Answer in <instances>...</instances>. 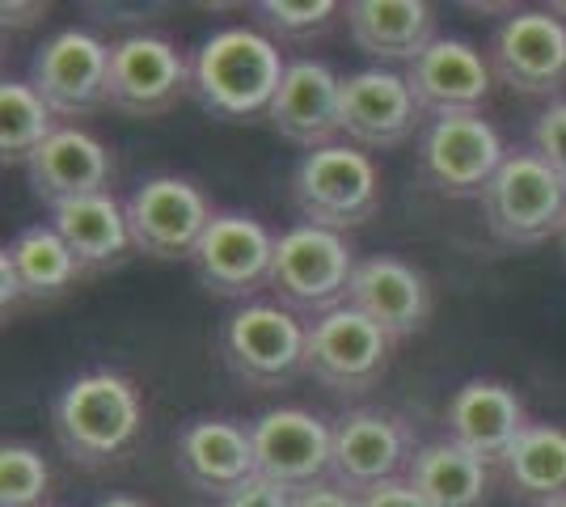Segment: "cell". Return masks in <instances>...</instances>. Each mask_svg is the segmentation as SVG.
<instances>
[{"mask_svg":"<svg viewBox=\"0 0 566 507\" xmlns=\"http://www.w3.org/2000/svg\"><path fill=\"white\" fill-rule=\"evenodd\" d=\"M292 199L305 224H322L334 233L359 229L380 212V169L373 152L338 140L331 148L305 152L292 169Z\"/></svg>","mask_w":566,"mask_h":507,"instance_id":"obj_3","label":"cell"},{"mask_svg":"<svg viewBox=\"0 0 566 507\" xmlns=\"http://www.w3.org/2000/svg\"><path fill=\"white\" fill-rule=\"evenodd\" d=\"M55 131H60L55 110L39 97L30 81L0 85V161L4 166H25Z\"/></svg>","mask_w":566,"mask_h":507,"instance_id":"obj_28","label":"cell"},{"mask_svg":"<svg viewBox=\"0 0 566 507\" xmlns=\"http://www.w3.org/2000/svg\"><path fill=\"white\" fill-rule=\"evenodd\" d=\"M389 351H394V338L385 335L377 321H368L359 309L343 305L334 314L308 321L305 372L331 393L359 398L385 377Z\"/></svg>","mask_w":566,"mask_h":507,"instance_id":"obj_9","label":"cell"},{"mask_svg":"<svg viewBox=\"0 0 566 507\" xmlns=\"http://www.w3.org/2000/svg\"><path fill=\"white\" fill-rule=\"evenodd\" d=\"M347 305L359 309L368 321H377L394 342H406L431 321V288L419 266H410L398 254H373L359 258L352 275Z\"/></svg>","mask_w":566,"mask_h":507,"instance_id":"obj_20","label":"cell"},{"mask_svg":"<svg viewBox=\"0 0 566 507\" xmlns=\"http://www.w3.org/2000/svg\"><path fill=\"white\" fill-rule=\"evenodd\" d=\"M478 203L503 245H542L566 224V182L533 148H512Z\"/></svg>","mask_w":566,"mask_h":507,"instance_id":"obj_5","label":"cell"},{"mask_svg":"<svg viewBox=\"0 0 566 507\" xmlns=\"http://www.w3.org/2000/svg\"><path fill=\"white\" fill-rule=\"evenodd\" d=\"M25 296H22V284H18V275H13V266H9V258L0 254V305H4V314L9 309H18Z\"/></svg>","mask_w":566,"mask_h":507,"instance_id":"obj_35","label":"cell"},{"mask_svg":"<svg viewBox=\"0 0 566 507\" xmlns=\"http://www.w3.org/2000/svg\"><path fill=\"white\" fill-rule=\"evenodd\" d=\"M212 220L216 212L208 194L178 173H157L127 194L132 242L144 258H157V263H182V258L190 263Z\"/></svg>","mask_w":566,"mask_h":507,"instance_id":"obj_10","label":"cell"},{"mask_svg":"<svg viewBox=\"0 0 566 507\" xmlns=\"http://www.w3.org/2000/svg\"><path fill=\"white\" fill-rule=\"evenodd\" d=\"M503 483L528 504L566 499V427L563 423H528L520 440L499 461Z\"/></svg>","mask_w":566,"mask_h":507,"instance_id":"obj_26","label":"cell"},{"mask_svg":"<svg viewBox=\"0 0 566 507\" xmlns=\"http://www.w3.org/2000/svg\"><path fill=\"white\" fill-rule=\"evenodd\" d=\"M275 242L280 237L250 212H216L203 242L190 254V266H195L199 284L208 292L245 300V296H254L259 288L271 284Z\"/></svg>","mask_w":566,"mask_h":507,"instance_id":"obj_14","label":"cell"},{"mask_svg":"<svg viewBox=\"0 0 566 507\" xmlns=\"http://www.w3.org/2000/svg\"><path fill=\"white\" fill-rule=\"evenodd\" d=\"M533 152L566 182V97H554L533 123Z\"/></svg>","mask_w":566,"mask_h":507,"instance_id":"obj_31","label":"cell"},{"mask_svg":"<svg viewBox=\"0 0 566 507\" xmlns=\"http://www.w3.org/2000/svg\"><path fill=\"white\" fill-rule=\"evenodd\" d=\"M449 440H457L461 448H470L478 461L499 465L507 457V448L520 440V432L528 427L524 402L512 385L503 381H465L449 398Z\"/></svg>","mask_w":566,"mask_h":507,"instance_id":"obj_22","label":"cell"},{"mask_svg":"<svg viewBox=\"0 0 566 507\" xmlns=\"http://www.w3.org/2000/svg\"><path fill=\"white\" fill-rule=\"evenodd\" d=\"M486 60L512 94L554 97L566 81V22L549 9H512L491 34Z\"/></svg>","mask_w":566,"mask_h":507,"instance_id":"obj_11","label":"cell"},{"mask_svg":"<svg viewBox=\"0 0 566 507\" xmlns=\"http://www.w3.org/2000/svg\"><path fill=\"white\" fill-rule=\"evenodd\" d=\"M174 465L187 486L220 504L259 478L254 435L237 419H190L174 440Z\"/></svg>","mask_w":566,"mask_h":507,"instance_id":"obj_17","label":"cell"},{"mask_svg":"<svg viewBox=\"0 0 566 507\" xmlns=\"http://www.w3.org/2000/svg\"><path fill=\"white\" fill-rule=\"evenodd\" d=\"M254 435V457H259V478L301 490V486L326 483L334 457V427L326 419L301 406H280L250 423Z\"/></svg>","mask_w":566,"mask_h":507,"instance_id":"obj_15","label":"cell"},{"mask_svg":"<svg viewBox=\"0 0 566 507\" xmlns=\"http://www.w3.org/2000/svg\"><path fill=\"white\" fill-rule=\"evenodd\" d=\"M406 85L419 102L427 119H444V115H482L495 73L486 51L473 47L470 39L440 34L431 47L406 68Z\"/></svg>","mask_w":566,"mask_h":507,"instance_id":"obj_16","label":"cell"},{"mask_svg":"<svg viewBox=\"0 0 566 507\" xmlns=\"http://www.w3.org/2000/svg\"><path fill=\"white\" fill-rule=\"evenodd\" d=\"M262 22V34H271L275 43H305L313 34H326L338 18L334 0H259L254 4Z\"/></svg>","mask_w":566,"mask_h":507,"instance_id":"obj_30","label":"cell"},{"mask_svg":"<svg viewBox=\"0 0 566 507\" xmlns=\"http://www.w3.org/2000/svg\"><path fill=\"white\" fill-rule=\"evenodd\" d=\"M308 326L275 300H245L220 326V356L237 381L280 389L305 372Z\"/></svg>","mask_w":566,"mask_h":507,"instance_id":"obj_6","label":"cell"},{"mask_svg":"<svg viewBox=\"0 0 566 507\" xmlns=\"http://www.w3.org/2000/svg\"><path fill=\"white\" fill-rule=\"evenodd\" d=\"M406 483L423 495L427 507H486L491 465L457 440H431L415 453Z\"/></svg>","mask_w":566,"mask_h":507,"instance_id":"obj_25","label":"cell"},{"mask_svg":"<svg viewBox=\"0 0 566 507\" xmlns=\"http://www.w3.org/2000/svg\"><path fill=\"white\" fill-rule=\"evenodd\" d=\"M415 444L398 414L377 411V406H359L334 419V457H331V483H338L352 495H368L377 486L406 478Z\"/></svg>","mask_w":566,"mask_h":507,"instance_id":"obj_12","label":"cell"},{"mask_svg":"<svg viewBox=\"0 0 566 507\" xmlns=\"http://www.w3.org/2000/svg\"><path fill=\"white\" fill-rule=\"evenodd\" d=\"M190 94V60L161 34H127L111 55V110L157 119Z\"/></svg>","mask_w":566,"mask_h":507,"instance_id":"obj_13","label":"cell"},{"mask_svg":"<svg viewBox=\"0 0 566 507\" xmlns=\"http://www.w3.org/2000/svg\"><path fill=\"white\" fill-rule=\"evenodd\" d=\"M271 127L287 145L317 152L343 136V76L326 60H287V73L271 110Z\"/></svg>","mask_w":566,"mask_h":507,"instance_id":"obj_18","label":"cell"},{"mask_svg":"<svg viewBox=\"0 0 566 507\" xmlns=\"http://www.w3.org/2000/svg\"><path fill=\"white\" fill-rule=\"evenodd\" d=\"M558 245H563V254H566V224H563V233H558Z\"/></svg>","mask_w":566,"mask_h":507,"instance_id":"obj_37","label":"cell"},{"mask_svg":"<svg viewBox=\"0 0 566 507\" xmlns=\"http://www.w3.org/2000/svg\"><path fill=\"white\" fill-rule=\"evenodd\" d=\"M347 34L355 51L385 64H415L436 39L440 22L427 0H352L347 4Z\"/></svg>","mask_w":566,"mask_h":507,"instance_id":"obj_23","label":"cell"},{"mask_svg":"<svg viewBox=\"0 0 566 507\" xmlns=\"http://www.w3.org/2000/svg\"><path fill=\"white\" fill-rule=\"evenodd\" d=\"M115 152L97 140L94 131L64 123L48 145L39 148L25 161V182L39 203H69V199H85V194H106L115 182Z\"/></svg>","mask_w":566,"mask_h":507,"instance_id":"obj_21","label":"cell"},{"mask_svg":"<svg viewBox=\"0 0 566 507\" xmlns=\"http://www.w3.org/2000/svg\"><path fill=\"white\" fill-rule=\"evenodd\" d=\"M4 258L13 266L25 300H55L76 288L85 266L76 263L69 242L51 224H25L13 242L4 245Z\"/></svg>","mask_w":566,"mask_h":507,"instance_id":"obj_27","label":"cell"},{"mask_svg":"<svg viewBox=\"0 0 566 507\" xmlns=\"http://www.w3.org/2000/svg\"><path fill=\"white\" fill-rule=\"evenodd\" d=\"M220 507H292V490L266 483V478H254L250 486H241L237 495H229Z\"/></svg>","mask_w":566,"mask_h":507,"instance_id":"obj_32","label":"cell"},{"mask_svg":"<svg viewBox=\"0 0 566 507\" xmlns=\"http://www.w3.org/2000/svg\"><path fill=\"white\" fill-rule=\"evenodd\" d=\"M292 507H359V495L343 490L338 483H313L292 490Z\"/></svg>","mask_w":566,"mask_h":507,"instance_id":"obj_33","label":"cell"},{"mask_svg":"<svg viewBox=\"0 0 566 507\" xmlns=\"http://www.w3.org/2000/svg\"><path fill=\"white\" fill-rule=\"evenodd\" d=\"M419 178L444 199H482L512 148L482 115H444L419 131Z\"/></svg>","mask_w":566,"mask_h":507,"instance_id":"obj_7","label":"cell"},{"mask_svg":"<svg viewBox=\"0 0 566 507\" xmlns=\"http://www.w3.org/2000/svg\"><path fill=\"white\" fill-rule=\"evenodd\" d=\"M48 224L69 242L76 263L85 266V275L111 271V266H118L136 250L132 224H127V203H118L111 191L55 203Z\"/></svg>","mask_w":566,"mask_h":507,"instance_id":"obj_24","label":"cell"},{"mask_svg":"<svg viewBox=\"0 0 566 507\" xmlns=\"http://www.w3.org/2000/svg\"><path fill=\"white\" fill-rule=\"evenodd\" d=\"M111 55L115 47L94 30H55L30 60V85L55 110V119H90L111 106Z\"/></svg>","mask_w":566,"mask_h":507,"instance_id":"obj_8","label":"cell"},{"mask_svg":"<svg viewBox=\"0 0 566 507\" xmlns=\"http://www.w3.org/2000/svg\"><path fill=\"white\" fill-rule=\"evenodd\" d=\"M423 127V110L394 68H359L343 76V136L355 148H398Z\"/></svg>","mask_w":566,"mask_h":507,"instance_id":"obj_19","label":"cell"},{"mask_svg":"<svg viewBox=\"0 0 566 507\" xmlns=\"http://www.w3.org/2000/svg\"><path fill=\"white\" fill-rule=\"evenodd\" d=\"M94 507H153V504H144V499H136V495H106V499Z\"/></svg>","mask_w":566,"mask_h":507,"instance_id":"obj_36","label":"cell"},{"mask_svg":"<svg viewBox=\"0 0 566 507\" xmlns=\"http://www.w3.org/2000/svg\"><path fill=\"white\" fill-rule=\"evenodd\" d=\"M545 507H566V499H554V504H545Z\"/></svg>","mask_w":566,"mask_h":507,"instance_id":"obj_38","label":"cell"},{"mask_svg":"<svg viewBox=\"0 0 566 507\" xmlns=\"http://www.w3.org/2000/svg\"><path fill=\"white\" fill-rule=\"evenodd\" d=\"M51 465L30 444L0 448V507H48Z\"/></svg>","mask_w":566,"mask_h":507,"instance_id":"obj_29","label":"cell"},{"mask_svg":"<svg viewBox=\"0 0 566 507\" xmlns=\"http://www.w3.org/2000/svg\"><path fill=\"white\" fill-rule=\"evenodd\" d=\"M359 507H427V504H423V495L406 483V478H394V483L368 490V495L359 499Z\"/></svg>","mask_w":566,"mask_h":507,"instance_id":"obj_34","label":"cell"},{"mask_svg":"<svg viewBox=\"0 0 566 507\" xmlns=\"http://www.w3.org/2000/svg\"><path fill=\"white\" fill-rule=\"evenodd\" d=\"M51 432L64 457L81 469H106L123 461L144 432V393L132 377L97 368L60 389L51 406Z\"/></svg>","mask_w":566,"mask_h":507,"instance_id":"obj_2","label":"cell"},{"mask_svg":"<svg viewBox=\"0 0 566 507\" xmlns=\"http://www.w3.org/2000/svg\"><path fill=\"white\" fill-rule=\"evenodd\" d=\"M287 60L271 34L254 25H224L190 55V94L224 123L259 119L280 94Z\"/></svg>","mask_w":566,"mask_h":507,"instance_id":"obj_1","label":"cell"},{"mask_svg":"<svg viewBox=\"0 0 566 507\" xmlns=\"http://www.w3.org/2000/svg\"><path fill=\"white\" fill-rule=\"evenodd\" d=\"M355 266L359 258L343 233L322 224H292L275 242V266L266 288L292 314L326 317L347 305Z\"/></svg>","mask_w":566,"mask_h":507,"instance_id":"obj_4","label":"cell"}]
</instances>
